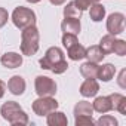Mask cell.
I'll use <instances>...</instances> for the list:
<instances>
[{
    "label": "cell",
    "instance_id": "cell-7",
    "mask_svg": "<svg viewBox=\"0 0 126 126\" xmlns=\"http://www.w3.org/2000/svg\"><path fill=\"white\" fill-rule=\"evenodd\" d=\"M22 53L19 55L18 52H6L5 55H2L0 58V64H2L5 68H9V70H14V68H18L22 65Z\"/></svg>",
    "mask_w": 126,
    "mask_h": 126
},
{
    "label": "cell",
    "instance_id": "cell-33",
    "mask_svg": "<svg viewBox=\"0 0 126 126\" xmlns=\"http://www.w3.org/2000/svg\"><path fill=\"white\" fill-rule=\"evenodd\" d=\"M49 3L53 6H62V5L67 3V0H49Z\"/></svg>",
    "mask_w": 126,
    "mask_h": 126
},
{
    "label": "cell",
    "instance_id": "cell-14",
    "mask_svg": "<svg viewBox=\"0 0 126 126\" xmlns=\"http://www.w3.org/2000/svg\"><path fill=\"white\" fill-rule=\"evenodd\" d=\"M19 110H22V108H21V105H19L16 101H8V102H5L2 107H0V114H2V117H3L6 122H9V119H11L16 111H19Z\"/></svg>",
    "mask_w": 126,
    "mask_h": 126
},
{
    "label": "cell",
    "instance_id": "cell-25",
    "mask_svg": "<svg viewBox=\"0 0 126 126\" xmlns=\"http://www.w3.org/2000/svg\"><path fill=\"white\" fill-rule=\"evenodd\" d=\"M74 123L76 126H94L95 120L92 119V116L82 114V116H74Z\"/></svg>",
    "mask_w": 126,
    "mask_h": 126
},
{
    "label": "cell",
    "instance_id": "cell-26",
    "mask_svg": "<svg viewBox=\"0 0 126 126\" xmlns=\"http://www.w3.org/2000/svg\"><path fill=\"white\" fill-rule=\"evenodd\" d=\"M113 52L117 56H125L126 55V42L122 39H116L114 45H113Z\"/></svg>",
    "mask_w": 126,
    "mask_h": 126
},
{
    "label": "cell",
    "instance_id": "cell-30",
    "mask_svg": "<svg viewBox=\"0 0 126 126\" xmlns=\"http://www.w3.org/2000/svg\"><path fill=\"white\" fill-rule=\"evenodd\" d=\"M9 21V12L5 8H0V28H3Z\"/></svg>",
    "mask_w": 126,
    "mask_h": 126
},
{
    "label": "cell",
    "instance_id": "cell-20",
    "mask_svg": "<svg viewBox=\"0 0 126 126\" xmlns=\"http://www.w3.org/2000/svg\"><path fill=\"white\" fill-rule=\"evenodd\" d=\"M114 40H116V36H113V34H105V36L101 37L98 46L101 47V50H102L105 55L113 53V45H114Z\"/></svg>",
    "mask_w": 126,
    "mask_h": 126
},
{
    "label": "cell",
    "instance_id": "cell-34",
    "mask_svg": "<svg viewBox=\"0 0 126 126\" xmlns=\"http://www.w3.org/2000/svg\"><path fill=\"white\" fill-rule=\"evenodd\" d=\"M25 2H28V3H31V5H36V3L42 2V0H25Z\"/></svg>",
    "mask_w": 126,
    "mask_h": 126
},
{
    "label": "cell",
    "instance_id": "cell-8",
    "mask_svg": "<svg viewBox=\"0 0 126 126\" xmlns=\"http://www.w3.org/2000/svg\"><path fill=\"white\" fill-rule=\"evenodd\" d=\"M79 92L85 98H94L99 92V83L96 79H85V82L80 85Z\"/></svg>",
    "mask_w": 126,
    "mask_h": 126
},
{
    "label": "cell",
    "instance_id": "cell-17",
    "mask_svg": "<svg viewBox=\"0 0 126 126\" xmlns=\"http://www.w3.org/2000/svg\"><path fill=\"white\" fill-rule=\"evenodd\" d=\"M89 16L94 22H101L105 18V6L98 3H92L89 6Z\"/></svg>",
    "mask_w": 126,
    "mask_h": 126
},
{
    "label": "cell",
    "instance_id": "cell-21",
    "mask_svg": "<svg viewBox=\"0 0 126 126\" xmlns=\"http://www.w3.org/2000/svg\"><path fill=\"white\" fill-rule=\"evenodd\" d=\"M74 116H82V114H86V116H92L94 114V108H92V102L89 101H79L76 105H74Z\"/></svg>",
    "mask_w": 126,
    "mask_h": 126
},
{
    "label": "cell",
    "instance_id": "cell-24",
    "mask_svg": "<svg viewBox=\"0 0 126 126\" xmlns=\"http://www.w3.org/2000/svg\"><path fill=\"white\" fill-rule=\"evenodd\" d=\"M117 119L114 117V116H111V114H107V113H104L96 122H95V125H98V126H117Z\"/></svg>",
    "mask_w": 126,
    "mask_h": 126
},
{
    "label": "cell",
    "instance_id": "cell-19",
    "mask_svg": "<svg viewBox=\"0 0 126 126\" xmlns=\"http://www.w3.org/2000/svg\"><path fill=\"white\" fill-rule=\"evenodd\" d=\"M96 73H98V64L91 61H86L80 65V74L85 79H96Z\"/></svg>",
    "mask_w": 126,
    "mask_h": 126
},
{
    "label": "cell",
    "instance_id": "cell-35",
    "mask_svg": "<svg viewBox=\"0 0 126 126\" xmlns=\"http://www.w3.org/2000/svg\"><path fill=\"white\" fill-rule=\"evenodd\" d=\"M89 2H91V3H98L99 0H89Z\"/></svg>",
    "mask_w": 126,
    "mask_h": 126
},
{
    "label": "cell",
    "instance_id": "cell-32",
    "mask_svg": "<svg viewBox=\"0 0 126 126\" xmlns=\"http://www.w3.org/2000/svg\"><path fill=\"white\" fill-rule=\"evenodd\" d=\"M5 92H6V83L3 80H0V99L5 96Z\"/></svg>",
    "mask_w": 126,
    "mask_h": 126
},
{
    "label": "cell",
    "instance_id": "cell-6",
    "mask_svg": "<svg viewBox=\"0 0 126 126\" xmlns=\"http://www.w3.org/2000/svg\"><path fill=\"white\" fill-rule=\"evenodd\" d=\"M108 34L119 36L125 31V15L122 12H113L108 15L107 22H105Z\"/></svg>",
    "mask_w": 126,
    "mask_h": 126
},
{
    "label": "cell",
    "instance_id": "cell-16",
    "mask_svg": "<svg viewBox=\"0 0 126 126\" xmlns=\"http://www.w3.org/2000/svg\"><path fill=\"white\" fill-rule=\"evenodd\" d=\"M92 108H94V111H96L99 114H104V113L111 111L110 98L108 96H96L94 99V102H92Z\"/></svg>",
    "mask_w": 126,
    "mask_h": 126
},
{
    "label": "cell",
    "instance_id": "cell-18",
    "mask_svg": "<svg viewBox=\"0 0 126 126\" xmlns=\"http://www.w3.org/2000/svg\"><path fill=\"white\" fill-rule=\"evenodd\" d=\"M85 55H86V47H85L83 45H80L79 42L67 49V56H68L71 61H80V59H85Z\"/></svg>",
    "mask_w": 126,
    "mask_h": 126
},
{
    "label": "cell",
    "instance_id": "cell-13",
    "mask_svg": "<svg viewBox=\"0 0 126 126\" xmlns=\"http://www.w3.org/2000/svg\"><path fill=\"white\" fill-rule=\"evenodd\" d=\"M110 102H111V110L119 111L120 114L126 116V96L122 94H111L108 95Z\"/></svg>",
    "mask_w": 126,
    "mask_h": 126
},
{
    "label": "cell",
    "instance_id": "cell-5",
    "mask_svg": "<svg viewBox=\"0 0 126 126\" xmlns=\"http://www.w3.org/2000/svg\"><path fill=\"white\" fill-rule=\"evenodd\" d=\"M62 59H65V55H64V52H62V49L58 47V46H50L46 50L45 56L39 59V64H40V68L50 70V67L53 64H56V62H59Z\"/></svg>",
    "mask_w": 126,
    "mask_h": 126
},
{
    "label": "cell",
    "instance_id": "cell-12",
    "mask_svg": "<svg viewBox=\"0 0 126 126\" xmlns=\"http://www.w3.org/2000/svg\"><path fill=\"white\" fill-rule=\"evenodd\" d=\"M116 74V67L110 62L107 64H102V65H98V73H96V80H101V82H110Z\"/></svg>",
    "mask_w": 126,
    "mask_h": 126
},
{
    "label": "cell",
    "instance_id": "cell-3",
    "mask_svg": "<svg viewBox=\"0 0 126 126\" xmlns=\"http://www.w3.org/2000/svg\"><path fill=\"white\" fill-rule=\"evenodd\" d=\"M58 107H59V102L55 99V96H39L31 104L33 113L40 117H46L50 111L58 110Z\"/></svg>",
    "mask_w": 126,
    "mask_h": 126
},
{
    "label": "cell",
    "instance_id": "cell-11",
    "mask_svg": "<svg viewBox=\"0 0 126 126\" xmlns=\"http://www.w3.org/2000/svg\"><path fill=\"white\" fill-rule=\"evenodd\" d=\"M46 123L49 126H67L68 125V119L62 111L53 110V111H50L46 116Z\"/></svg>",
    "mask_w": 126,
    "mask_h": 126
},
{
    "label": "cell",
    "instance_id": "cell-31",
    "mask_svg": "<svg viewBox=\"0 0 126 126\" xmlns=\"http://www.w3.org/2000/svg\"><path fill=\"white\" fill-rule=\"evenodd\" d=\"M74 5L79 8V11H86V9H89V6L92 5L89 0H74Z\"/></svg>",
    "mask_w": 126,
    "mask_h": 126
},
{
    "label": "cell",
    "instance_id": "cell-9",
    "mask_svg": "<svg viewBox=\"0 0 126 126\" xmlns=\"http://www.w3.org/2000/svg\"><path fill=\"white\" fill-rule=\"evenodd\" d=\"M6 88L9 89V92L12 95H22L25 92V88H27V83H25V79L22 76H12L9 80H8V85Z\"/></svg>",
    "mask_w": 126,
    "mask_h": 126
},
{
    "label": "cell",
    "instance_id": "cell-27",
    "mask_svg": "<svg viewBox=\"0 0 126 126\" xmlns=\"http://www.w3.org/2000/svg\"><path fill=\"white\" fill-rule=\"evenodd\" d=\"M61 42H62V46H64L65 49H68L70 46H73V45H76L79 40H77V36L76 34H70V33H62V39H61Z\"/></svg>",
    "mask_w": 126,
    "mask_h": 126
},
{
    "label": "cell",
    "instance_id": "cell-15",
    "mask_svg": "<svg viewBox=\"0 0 126 126\" xmlns=\"http://www.w3.org/2000/svg\"><path fill=\"white\" fill-rule=\"evenodd\" d=\"M85 58L91 62H95V64H99V62L105 58V53L101 50V47L98 45H92L89 47H86V55Z\"/></svg>",
    "mask_w": 126,
    "mask_h": 126
},
{
    "label": "cell",
    "instance_id": "cell-29",
    "mask_svg": "<svg viewBox=\"0 0 126 126\" xmlns=\"http://www.w3.org/2000/svg\"><path fill=\"white\" fill-rule=\"evenodd\" d=\"M117 85L120 89H126V68H122L117 77Z\"/></svg>",
    "mask_w": 126,
    "mask_h": 126
},
{
    "label": "cell",
    "instance_id": "cell-28",
    "mask_svg": "<svg viewBox=\"0 0 126 126\" xmlns=\"http://www.w3.org/2000/svg\"><path fill=\"white\" fill-rule=\"evenodd\" d=\"M67 70H68V62H67L65 59L56 62V64H53V65L50 67V71H52L53 74H62V73H65Z\"/></svg>",
    "mask_w": 126,
    "mask_h": 126
},
{
    "label": "cell",
    "instance_id": "cell-4",
    "mask_svg": "<svg viewBox=\"0 0 126 126\" xmlns=\"http://www.w3.org/2000/svg\"><path fill=\"white\" fill-rule=\"evenodd\" d=\"M34 89L39 96H55L56 94V82L47 76H37L34 80Z\"/></svg>",
    "mask_w": 126,
    "mask_h": 126
},
{
    "label": "cell",
    "instance_id": "cell-10",
    "mask_svg": "<svg viewBox=\"0 0 126 126\" xmlns=\"http://www.w3.org/2000/svg\"><path fill=\"white\" fill-rule=\"evenodd\" d=\"M61 30L62 33H70V34H80L82 30V24L79 18H64L61 22Z\"/></svg>",
    "mask_w": 126,
    "mask_h": 126
},
{
    "label": "cell",
    "instance_id": "cell-23",
    "mask_svg": "<svg viewBox=\"0 0 126 126\" xmlns=\"http://www.w3.org/2000/svg\"><path fill=\"white\" fill-rule=\"evenodd\" d=\"M64 18H82V11L74 5V2H67L64 8Z\"/></svg>",
    "mask_w": 126,
    "mask_h": 126
},
{
    "label": "cell",
    "instance_id": "cell-22",
    "mask_svg": "<svg viewBox=\"0 0 126 126\" xmlns=\"http://www.w3.org/2000/svg\"><path fill=\"white\" fill-rule=\"evenodd\" d=\"M28 122H30L28 114H27L24 110H19V111H16V113L9 119L8 123H11L12 126H24V125H28Z\"/></svg>",
    "mask_w": 126,
    "mask_h": 126
},
{
    "label": "cell",
    "instance_id": "cell-1",
    "mask_svg": "<svg viewBox=\"0 0 126 126\" xmlns=\"http://www.w3.org/2000/svg\"><path fill=\"white\" fill-rule=\"evenodd\" d=\"M21 53L22 56H33L40 47V31L36 25L21 30Z\"/></svg>",
    "mask_w": 126,
    "mask_h": 126
},
{
    "label": "cell",
    "instance_id": "cell-2",
    "mask_svg": "<svg viewBox=\"0 0 126 126\" xmlns=\"http://www.w3.org/2000/svg\"><path fill=\"white\" fill-rule=\"evenodd\" d=\"M11 19L14 22V25L19 30H24L30 25H36V21H37V16H36V12L30 8H25V6H18L14 9L12 15H11Z\"/></svg>",
    "mask_w": 126,
    "mask_h": 126
}]
</instances>
